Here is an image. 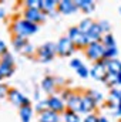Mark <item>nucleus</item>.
Wrapping results in <instances>:
<instances>
[{
    "label": "nucleus",
    "instance_id": "nucleus-9",
    "mask_svg": "<svg viewBox=\"0 0 121 122\" xmlns=\"http://www.w3.org/2000/svg\"><path fill=\"white\" fill-rule=\"evenodd\" d=\"M9 98H10V101L13 102V104H16V105H20L22 102H24V104H27V99L20 94V92L17 91H10L9 94Z\"/></svg>",
    "mask_w": 121,
    "mask_h": 122
},
{
    "label": "nucleus",
    "instance_id": "nucleus-34",
    "mask_svg": "<svg viewBox=\"0 0 121 122\" xmlns=\"http://www.w3.org/2000/svg\"><path fill=\"white\" fill-rule=\"evenodd\" d=\"M117 82H120V84H121V74H120V75H117Z\"/></svg>",
    "mask_w": 121,
    "mask_h": 122
},
{
    "label": "nucleus",
    "instance_id": "nucleus-23",
    "mask_svg": "<svg viewBox=\"0 0 121 122\" xmlns=\"http://www.w3.org/2000/svg\"><path fill=\"white\" fill-rule=\"evenodd\" d=\"M14 44H16V47H23L26 43H24V37H22V36H17V38L14 40Z\"/></svg>",
    "mask_w": 121,
    "mask_h": 122
},
{
    "label": "nucleus",
    "instance_id": "nucleus-30",
    "mask_svg": "<svg viewBox=\"0 0 121 122\" xmlns=\"http://www.w3.org/2000/svg\"><path fill=\"white\" fill-rule=\"evenodd\" d=\"M3 62H6V64H11V56H4V61Z\"/></svg>",
    "mask_w": 121,
    "mask_h": 122
},
{
    "label": "nucleus",
    "instance_id": "nucleus-10",
    "mask_svg": "<svg viewBox=\"0 0 121 122\" xmlns=\"http://www.w3.org/2000/svg\"><path fill=\"white\" fill-rule=\"evenodd\" d=\"M68 107L73 111H83V99H80L78 97H71L68 101Z\"/></svg>",
    "mask_w": 121,
    "mask_h": 122
},
{
    "label": "nucleus",
    "instance_id": "nucleus-31",
    "mask_svg": "<svg viewBox=\"0 0 121 122\" xmlns=\"http://www.w3.org/2000/svg\"><path fill=\"white\" fill-rule=\"evenodd\" d=\"M4 92H6V87L0 85V97H1V95H4Z\"/></svg>",
    "mask_w": 121,
    "mask_h": 122
},
{
    "label": "nucleus",
    "instance_id": "nucleus-4",
    "mask_svg": "<svg viewBox=\"0 0 121 122\" xmlns=\"http://www.w3.org/2000/svg\"><path fill=\"white\" fill-rule=\"evenodd\" d=\"M70 40L78 43V44H87V38L86 34H83L80 29H71L70 30Z\"/></svg>",
    "mask_w": 121,
    "mask_h": 122
},
{
    "label": "nucleus",
    "instance_id": "nucleus-29",
    "mask_svg": "<svg viewBox=\"0 0 121 122\" xmlns=\"http://www.w3.org/2000/svg\"><path fill=\"white\" fill-rule=\"evenodd\" d=\"M71 65L76 67V68H80V67H81V62H80L78 60H73L71 61Z\"/></svg>",
    "mask_w": 121,
    "mask_h": 122
},
{
    "label": "nucleus",
    "instance_id": "nucleus-3",
    "mask_svg": "<svg viewBox=\"0 0 121 122\" xmlns=\"http://www.w3.org/2000/svg\"><path fill=\"white\" fill-rule=\"evenodd\" d=\"M57 50H59V53L63 54V56L70 54L73 51V43H71V40L70 38H61L59 46H57Z\"/></svg>",
    "mask_w": 121,
    "mask_h": 122
},
{
    "label": "nucleus",
    "instance_id": "nucleus-33",
    "mask_svg": "<svg viewBox=\"0 0 121 122\" xmlns=\"http://www.w3.org/2000/svg\"><path fill=\"white\" fill-rule=\"evenodd\" d=\"M4 50H6V47H4V44L0 41V51H4Z\"/></svg>",
    "mask_w": 121,
    "mask_h": 122
},
{
    "label": "nucleus",
    "instance_id": "nucleus-18",
    "mask_svg": "<svg viewBox=\"0 0 121 122\" xmlns=\"http://www.w3.org/2000/svg\"><path fill=\"white\" fill-rule=\"evenodd\" d=\"M76 6L77 7H81V9H84V10H93V3L88 1V0H80V1H77L76 3Z\"/></svg>",
    "mask_w": 121,
    "mask_h": 122
},
{
    "label": "nucleus",
    "instance_id": "nucleus-20",
    "mask_svg": "<svg viewBox=\"0 0 121 122\" xmlns=\"http://www.w3.org/2000/svg\"><path fill=\"white\" fill-rule=\"evenodd\" d=\"M66 122H78V117L74 112H66Z\"/></svg>",
    "mask_w": 121,
    "mask_h": 122
},
{
    "label": "nucleus",
    "instance_id": "nucleus-11",
    "mask_svg": "<svg viewBox=\"0 0 121 122\" xmlns=\"http://www.w3.org/2000/svg\"><path fill=\"white\" fill-rule=\"evenodd\" d=\"M26 17H27V20L29 21H38V20H41L43 19V16H41V13L38 11V10H36V9H30L27 13H26Z\"/></svg>",
    "mask_w": 121,
    "mask_h": 122
},
{
    "label": "nucleus",
    "instance_id": "nucleus-24",
    "mask_svg": "<svg viewBox=\"0 0 121 122\" xmlns=\"http://www.w3.org/2000/svg\"><path fill=\"white\" fill-rule=\"evenodd\" d=\"M29 6H30L31 9H36L37 10V7H41V1H38V0H30L29 1Z\"/></svg>",
    "mask_w": 121,
    "mask_h": 122
},
{
    "label": "nucleus",
    "instance_id": "nucleus-14",
    "mask_svg": "<svg viewBox=\"0 0 121 122\" xmlns=\"http://www.w3.org/2000/svg\"><path fill=\"white\" fill-rule=\"evenodd\" d=\"M47 105H49L54 112L63 109V104H61L60 99H57V98H51V99H49V101H47Z\"/></svg>",
    "mask_w": 121,
    "mask_h": 122
},
{
    "label": "nucleus",
    "instance_id": "nucleus-13",
    "mask_svg": "<svg viewBox=\"0 0 121 122\" xmlns=\"http://www.w3.org/2000/svg\"><path fill=\"white\" fill-rule=\"evenodd\" d=\"M41 122H57V115L54 111H46L41 114V118H40Z\"/></svg>",
    "mask_w": 121,
    "mask_h": 122
},
{
    "label": "nucleus",
    "instance_id": "nucleus-5",
    "mask_svg": "<svg viewBox=\"0 0 121 122\" xmlns=\"http://www.w3.org/2000/svg\"><path fill=\"white\" fill-rule=\"evenodd\" d=\"M107 71H108V70H105L104 64H97V65H94V68L91 70V74H93V77L97 78V80H105Z\"/></svg>",
    "mask_w": 121,
    "mask_h": 122
},
{
    "label": "nucleus",
    "instance_id": "nucleus-26",
    "mask_svg": "<svg viewBox=\"0 0 121 122\" xmlns=\"http://www.w3.org/2000/svg\"><path fill=\"white\" fill-rule=\"evenodd\" d=\"M105 43L108 44V47H113V46H114V41H113V37H111V36H107V37H105Z\"/></svg>",
    "mask_w": 121,
    "mask_h": 122
},
{
    "label": "nucleus",
    "instance_id": "nucleus-16",
    "mask_svg": "<svg viewBox=\"0 0 121 122\" xmlns=\"http://www.w3.org/2000/svg\"><path fill=\"white\" fill-rule=\"evenodd\" d=\"M94 108V99L90 97H86L83 99V111H91Z\"/></svg>",
    "mask_w": 121,
    "mask_h": 122
},
{
    "label": "nucleus",
    "instance_id": "nucleus-32",
    "mask_svg": "<svg viewBox=\"0 0 121 122\" xmlns=\"http://www.w3.org/2000/svg\"><path fill=\"white\" fill-rule=\"evenodd\" d=\"M100 27H101V30H103V29H104V30H107V29H108V26H107V23H105V21H104V23H101V26H100Z\"/></svg>",
    "mask_w": 121,
    "mask_h": 122
},
{
    "label": "nucleus",
    "instance_id": "nucleus-37",
    "mask_svg": "<svg viewBox=\"0 0 121 122\" xmlns=\"http://www.w3.org/2000/svg\"><path fill=\"white\" fill-rule=\"evenodd\" d=\"M1 16H3V11H1V10H0V17H1Z\"/></svg>",
    "mask_w": 121,
    "mask_h": 122
},
{
    "label": "nucleus",
    "instance_id": "nucleus-22",
    "mask_svg": "<svg viewBox=\"0 0 121 122\" xmlns=\"http://www.w3.org/2000/svg\"><path fill=\"white\" fill-rule=\"evenodd\" d=\"M54 4H56V1H53V0L41 1V7H43V9H51V7H54Z\"/></svg>",
    "mask_w": 121,
    "mask_h": 122
},
{
    "label": "nucleus",
    "instance_id": "nucleus-25",
    "mask_svg": "<svg viewBox=\"0 0 121 122\" xmlns=\"http://www.w3.org/2000/svg\"><path fill=\"white\" fill-rule=\"evenodd\" d=\"M77 71H78V74L81 75V77H87V74H88V71L86 70V67H80V68H77Z\"/></svg>",
    "mask_w": 121,
    "mask_h": 122
},
{
    "label": "nucleus",
    "instance_id": "nucleus-15",
    "mask_svg": "<svg viewBox=\"0 0 121 122\" xmlns=\"http://www.w3.org/2000/svg\"><path fill=\"white\" fill-rule=\"evenodd\" d=\"M20 115H22L23 122H29V119H30V117H31V108L29 105H24L22 108V111H20Z\"/></svg>",
    "mask_w": 121,
    "mask_h": 122
},
{
    "label": "nucleus",
    "instance_id": "nucleus-36",
    "mask_svg": "<svg viewBox=\"0 0 121 122\" xmlns=\"http://www.w3.org/2000/svg\"><path fill=\"white\" fill-rule=\"evenodd\" d=\"M118 114H121V99H120V108H118Z\"/></svg>",
    "mask_w": 121,
    "mask_h": 122
},
{
    "label": "nucleus",
    "instance_id": "nucleus-8",
    "mask_svg": "<svg viewBox=\"0 0 121 122\" xmlns=\"http://www.w3.org/2000/svg\"><path fill=\"white\" fill-rule=\"evenodd\" d=\"M54 50H56V47L53 46V44H46L41 50H40V54H41V58L46 61H49L51 57H53V53H54Z\"/></svg>",
    "mask_w": 121,
    "mask_h": 122
},
{
    "label": "nucleus",
    "instance_id": "nucleus-38",
    "mask_svg": "<svg viewBox=\"0 0 121 122\" xmlns=\"http://www.w3.org/2000/svg\"><path fill=\"white\" fill-rule=\"evenodd\" d=\"M0 78H1V72H0Z\"/></svg>",
    "mask_w": 121,
    "mask_h": 122
},
{
    "label": "nucleus",
    "instance_id": "nucleus-21",
    "mask_svg": "<svg viewBox=\"0 0 121 122\" xmlns=\"http://www.w3.org/2000/svg\"><path fill=\"white\" fill-rule=\"evenodd\" d=\"M51 87H53V80H51V78H46V80L43 81V88L47 90V91H50Z\"/></svg>",
    "mask_w": 121,
    "mask_h": 122
},
{
    "label": "nucleus",
    "instance_id": "nucleus-19",
    "mask_svg": "<svg viewBox=\"0 0 121 122\" xmlns=\"http://www.w3.org/2000/svg\"><path fill=\"white\" fill-rule=\"evenodd\" d=\"M0 72H1V75H10V74H11V67H10V64L3 62V64L0 65Z\"/></svg>",
    "mask_w": 121,
    "mask_h": 122
},
{
    "label": "nucleus",
    "instance_id": "nucleus-39",
    "mask_svg": "<svg viewBox=\"0 0 121 122\" xmlns=\"http://www.w3.org/2000/svg\"><path fill=\"white\" fill-rule=\"evenodd\" d=\"M120 11H121V7H120Z\"/></svg>",
    "mask_w": 121,
    "mask_h": 122
},
{
    "label": "nucleus",
    "instance_id": "nucleus-2",
    "mask_svg": "<svg viewBox=\"0 0 121 122\" xmlns=\"http://www.w3.org/2000/svg\"><path fill=\"white\" fill-rule=\"evenodd\" d=\"M105 54V46L98 44V43H93L88 47V56L91 58H100Z\"/></svg>",
    "mask_w": 121,
    "mask_h": 122
},
{
    "label": "nucleus",
    "instance_id": "nucleus-35",
    "mask_svg": "<svg viewBox=\"0 0 121 122\" xmlns=\"http://www.w3.org/2000/svg\"><path fill=\"white\" fill-rule=\"evenodd\" d=\"M98 122H108V121H107L105 118H100V119H98Z\"/></svg>",
    "mask_w": 121,
    "mask_h": 122
},
{
    "label": "nucleus",
    "instance_id": "nucleus-12",
    "mask_svg": "<svg viewBox=\"0 0 121 122\" xmlns=\"http://www.w3.org/2000/svg\"><path fill=\"white\" fill-rule=\"evenodd\" d=\"M76 3H73V1H68V0H64V1H61L60 3V10L63 13H71V11H74L76 10Z\"/></svg>",
    "mask_w": 121,
    "mask_h": 122
},
{
    "label": "nucleus",
    "instance_id": "nucleus-6",
    "mask_svg": "<svg viewBox=\"0 0 121 122\" xmlns=\"http://www.w3.org/2000/svg\"><path fill=\"white\" fill-rule=\"evenodd\" d=\"M100 33H101V27H100V24H94L93 29L90 30V33L86 34L87 43H91V44L95 43V40H98V37H100Z\"/></svg>",
    "mask_w": 121,
    "mask_h": 122
},
{
    "label": "nucleus",
    "instance_id": "nucleus-7",
    "mask_svg": "<svg viewBox=\"0 0 121 122\" xmlns=\"http://www.w3.org/2000/svg\"><path fill=\"white\" fill-rule=\"evenodd\" d=\"M107 68H108V72H111L116 77L121 74V62L117 60H110L107 62Z\"/></svg>",
    "mask_w": 121,
    "mask_h": 122
},
{
    "label": "nucleus",
    "instance_id": "nucleus-27",
    "mask_svg": "<svg viewBox=\"0 0 121 122\" xmlns=\"http://www.w3.org/2000/svg\"><path fill=\"white\" fill-rule=\"evenodd\" d=\"M90 98H94V99H101V94H98V92H95V91H91Z\"/></svg>",
    "mask_w": 121,
    "mask_h": 122
},
{
    "label": "nucleus",
    "instance_id": "nucleus-17",
    "mask_svg": "<svg viewBox=\"0 0 121 122\" xmlns=\"http://www.w3.org/2000/svg\"><path fill=\"white\" fill-rule=\"evenodd\" d=\"M93 23H91V20H84L83 23H81V26H80V31L83 33V34H87V33H90V30L93 29Z\"/></svg>",
    "mask_w": 121,
    "mask_h": 122
},
{
    "label": "nucleus",
    "instance_id": "nucleus-1",
    "mask_svg": "<svg viewBox=\"0 0 121 122\" xmlns=\"http://www.w3.org/2000/svg\"><path fill=\"white\" fill-rule=\"evenodd\" d=\"M36 30H37V27H36V24H33L31 21H20V23L16 24V31H17L22 37H26V36H29L31 33H34Z\"/></svg>",
    "mask_w": 121,
    "mask_h": 122
},
{
    "label": "nucleus",
    "instance_id": "nucleus-28",
    "mask_svg": "<svg viewBox=\"0 0 121 122\" xmlns=\"http://www.w3.org/2000/svg\"><path fill=\"white\" fill-rule=\"evenodd\" d=\"M84 122H98V119L94 117V115H88L87 118H86V121Z\"/></svg>",
    "mask_w": 121,
    "mask_h": 122
}]
</instances>
